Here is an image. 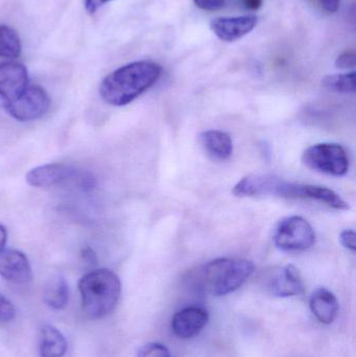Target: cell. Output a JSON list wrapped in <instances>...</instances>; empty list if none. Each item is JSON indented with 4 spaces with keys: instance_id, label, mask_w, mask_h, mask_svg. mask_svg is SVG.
<instances>
[{
    "instance_id": "obj_11",
    "label": "cell",
    "mask_w": 356,
    "mask_h": 357,
    "mask_svg": "<svg viewBox=\"0 0 356 357\" xmlns=\"http://www.w3.org/2000/svg\"><path fill=\"white\" fill-rule=\"evenodd\" d=\"M206 310L199 306L184 308L173 316L171 331L180 339H192L198 335L208 323Z\"/></svg>"
},
{
    "instance_id": "obj_1",
    "label": "cell",
    "mask_w": 356,
    "mask_h": 357,
    "mask_svg": "<svg viewBox=\"0 0 356 357\" xmlns=\"http://www.w3.org/2000/svg\"><path fill=\"white\" fill-rule=\"evenodd\" d=\"M235 197H277L313 199L336 210H348L349 204L336 191L316 185L288 182L269 175H250L236 183L232 190Z\"/></svg>"
},
{
    "instance_id": "obj_12",
    "label": "cell",
    "mask_w": 356,
    "mask_h": 357,
    "mask_svg": "<svg viewBox=\"0 0 356 357\" xmlns=\"http://www.w3.org/2000/svg\"><path fill=\"white\" fill-rule=\"evenodd\" d=\"M79 174L77 169L65 163H49L35 167L26 175L29 185L37 188L52 187L75 178Z\"/></svg>"
},
{
    "instance_id": "obj_13",
    "label": "cell",
    "mask_w": 356,
    "mask_h": 357,
    "mask_svg": "<svg viewBox=\"0 0 356 357\" xmlns=\"http://www.w3.org/2000/svg\"><path fill=\"white\" fill-rule=\"evenodd\" d=\"M0 276L13 283H27L33 278L31 264L24 253L18 250L0 252Z\"/></svg>"
},
{
    "instance_id": "obj_24",
    "label": "cell",
    "mask_w": 356,
    "mask_h": 357,
    "mask_svg": "<svg viewBox=\"0 0 356 357\" xmlns=\"http://www.w3.org/2000/svg\"><path fill=\"white\" fill-rule=\"evenodd\" d=\"M340 243L343 247L349 251L355 252L356 250V234L353 230H344L340 234Z\"/></svg>"
},
{
    "instance_id": "obj_16",
    "label": "cell",
    "mask_w": 356,
    "mask_h": 357,
    "mask_svg": "<svg viewBox=\"0 0 356 357\" xmlns=\"http://www.w3.org/2000/svg\"><path fill=\"white\" fill-rule=\"evenodd\" d=\"M66 339L52 325H43L40 331L39 354L41 357H63L66 354Z\"/></svg>"
},
{
    "instance_id": "obj_27",
    "label": "cell",
    "mask_w": 356,
    "mask_h": 357,
    "mask_svg": "<svg viewBox=\"0 0 356 357\" xmlns=\"http://www.w3.org/2000/svg\"><path fill=\"white\" fill-rule=\"evenodd\" d=\"M242 2L249 10H256L261 8L263 0H242Z\"/></svg>"
},
{
    "instance_id": "obj_20",
    "label": "cell",
    "mask_w": 356,
    "mask_h": 357,
    "mask_svg": "<svg viewBox=\"0 0 356 357\" xmlns=\"http://www.w3.org/2000/svg\"><path fill=\"white\" fill-rule=\"evenodd\" d=\"M138 357H171L169 349L162 344L150 343L138 352Z\"/></svg>"
},
{
    "instance_id": "obj_25",
    "label": "cell",
    "mask_w": 356,
    "mask_h": 357,
    "mask_svg": "<svg viewBox=\"0 0 356 357\" xmlns=\"http://www.w3.org/2000/svg\"><path fill=\"white\" fill-rule=\"evenodd\" d=\"M111 0H85V8L89 14H94L98 8L104 4L108 3Z\"/></svg>"
},
{
    "instance_id": "obj_26",
    "label": "cell",
    "mask_w": 356,
    "mask_h": 357,
    "mask_svg": "<svg viewBox=\"0 0 356 357\" xmlns=\"http://www.w3.org/2000/svg\"><path fill=\"white\" fill-rule=\"evenodd\" d=\"M317 1L328 13L338 12L341 4V0H317Z\"/></svg>"
},
{
    "instance_id": "obj_14",
    "label": "cell",
    "mask_w": 356,
    "mask_h": 357,
    "mask_svg": "<svg viewBox=\"0 0 356 357\" xmlns=\"http://www.w3.org/2000/svg\"><path fill=\"white\" fill-rule=\"evenodd\" d=\"M203 150L213 160L226 161L233 153V142L227 133L219 130H208L199 135Z\"/></svg>"
},
{
    "instance_id": "obj_9",
    "label": "cell",
    "mask_w": 356,
    "mask_h": 357,
    "mask_svg": "<svg viewBox=\"0 0 356 357\" xmlns=\"http://www.w3.org/2000/svg\"><path fill=\"white\" fill-rule=\"evenodd\" d=\"M258 19L254 15L221 17L211 20L210 29L219 40L234 42L242 39L256 27Z\"/></svg>"
},
{
    "instance_id": "obj_21",
    "label": "cell",
    "mask_w": 356,
    "mask_h": 357,
    "mask_svg": "<svg viewBox=\"0 0 356 357\" xmlns=\"http://www.w3.org/2000/svg\"><path fill=\"white\" fill-rule=\"evenodd\" d=\"M16 316V308L14 304L4 297L0 295V323L10 322Z\"/></svg>"
},
{
    "instance_id": "obj_10",
    "label": "cell",
    "mask_w": 356,
    "mask_h": 357,
    "mask_svg": "<svg viewBox=\"0 0 356 357\" xmlns=\"http://www.w3.org/2000/svg\"><path fill=\"white\" fill-rule=\"evenodd\" d=\"M268 289L271 295L278 298L294 297L304 293V282L296 266H284L276 271L268 281Z\"/></svg>"
},
{
    "instance_id": "obj_28",
    "label": "cell",
    "mask_w": 356,
    "mask_h": 357,
    "mask_svg": "<svg viewBox=\"0 0 356 357\" xmlns=\"http://www.w3.org/2000/svg\"><path fill=\"white\" fill-rule=\"evenodd\" d=\"M6 239H8V232H6V227L0 224V252L3 251L6 245Z\"/></svg>"
},
{
    "instance_id": "obj_29",
    "label": "cell",
    "mask_w": 356,
    "mask_h": 357,
    "mask_svg": "<svg viewBox=\"0 0 356 357\" xmlns=\"http://www.w3.org/2000/svg\"><path fill=\"white\" fill-rule=\"evenodd\" d=\"M83 256L86 261L90 262V264H93V261H95V255H94V252H92V250H85Z\"/></svg>"
},
{
    "instance_id": "obj_4",
    "label": "cell",
    "mask_w": 356,
    "mask_h": 357,
    "mask_svg": "<svg viewBox=\"0 0 356 357\" xmlns=\"http://www.w3.org/2000/svg\"><path fill=\"white\" fill-rule=\"evenodd\" d=\"M252 261L242 258H219L205 264L198 275L199 284L205 293L215 297L240 289L254 272Z\"/></svg>"
},
{
    "instance_id": "obj_15",
    "label": "cell",
    "mask_w": 356,
    "mask_h": 357,
    "mask_svg": "<svg viewBox=\"0 0 356 357\" xmlns=\"http://www.w3.org/2000/svg\"><path fill=\"white\" fill-rule=\"evenodd\" d=\"M311 312L322 324L330 325L334 323L340 310L336 296L327 289H318L314 291L309 300Z\"/></svg>"
},
{
    "instance_id": "obj_18",
    "label": "cell",
    "mask_w": 356,
    "mask_h": 357,
    "mask_svg": "<svg viewBox=\"0 0 356 357\" xmlns=\"http://www.w3.org/2000/svg\"><path fill=\"white\" fill-rule=\"evenodd\" d=\"M21 50L22 45L17 31L8 25H0V58H18Z\"/></svg>"
},
{
    "instance_id": "obj_3",
    "label": "cell",
    "mask_w": 356,
    "mask_h": 357,
    "mask_svg": "<svg viewBox=\"0 0 356 357\" xmlns=\"http://www.w3.org/2000/svg\"><path fill=\"white\" fill-rule=\"evenodd\" d=\"M84 312L91 319H102L116 307L121 293L118 276L108 268H96L79 282Z\"/></svg>"
},
{
    "instance_id": "obj_5",
    "label": "cell",
    "mask_w": 356,
    "mask_h": 357,
    "mask_svg": "<svg viewBox=\"0 0 356 357\" xmlns=\"http://www.w3.org/2000/svg\"><path fill=\"white\" fill-rule=\"evenodd\" d=\"M305 167L318 173L342 177L349 171L346 150L338 144H318L309 146L302 154Z\"/></svg>"
},
{
    "instance_id": "obj_6",
    "label": "cell",
    "mask_w": 356,
    "mask_h": 357,
    "mask_svg": "<svg viewBox=\"0 0 356 357\" xmlns=\"http://www.w3.org/2000/svg\"><path fill=\"white\" fill-rule=\"evenodd\" d=\"M273 241L284 252L307 251L315 245V231L302 216H288L274 229Z\"/></svg>"
},
{
    "instance_id": "obj_8",
    "label": "cell",
    "mask_w": 356,
    "mask_h": 357,
    "mask_svg": "<svg viewBox=\"0 0 356 357\" xmlns=\"http://www.w3.org/2000/svg\"><path fill=\"white\" fill-rule=\"evenodd\" d=\"M27 87L29 73L24 65L16 62L0 64V96L4 102L16 100Z\"/></svg>"
},
{
    "instance_id": "obj_22",
    "label": "cell",
    "mask_w": 356,
    "mask_h": 357,
    "mask_svg": "<svg viewBox=\"0 0 356 357\" xmlns=\"http://www.w3.org/2000/svg\"><path fill=\"white\" fill-rule=\"evenodd\" d=\"M356 65V54L353 50L343 52L336 58V67L339 69L355 68Z\"/></svg>"
},
{
    "instance_id": "obj_23",
    "label": "cell",
    "mask_w": 356,
    "mask_h": 357,
    "mask_svg": "<svg viewBox=\"0 0 356 357\" xmlns=\"http://www.w3.org/2000/svg\"><path fill=\"white\" fill-rule=\"evenodd\" d=\"M194 4L201 10L215 12L225 6L226 0H194Z\"/></svg>"
},
{
    "instance_id": "obj_2",
    "label": "cell",
    "mask_w": 356,
    "mask_h": 357,
    "mask_svg": "<svg viewBox=\"0 0 356 357\" xmlns=\"http://www.w3.org/2000/svg\"><path fill=\"white\" fill-rule=\"evenodd\" d=\"M161 75L162 67L152 61L130 63L102 79L100 98L111 106H125L153 87Z\"/></svg>"
},
{
    "instance_id": "obj_19",
    "label": "cell",
    "mask_w": 356,
    "mask_h": 357,
    "mask_svg": "<svg viewBox=\"0 0 356 357\" xmlns=\"http://www.w3.org/2000/svg\"><path fill=\"white\" fill-rule=\"evenodd\" d=\"M322 85L332 92L353 93L355 91V73H338L326 75L322 79Z\"/></svg>"
},
{
    "instance_id": "obj_17",
    "label": "cell",
    "mask_w": 356,
    "mask_h": 357,
    "mask_svg": "<svg viewBox=\"0 0 356 357\" xmlns=\"http://www.w3.org/2000/svg\"><path fill=\"white\" fill-rule=\"evenodd\" d=\"M43 300L52 310H64L69 301V287L64 277H52L44 289Z\"/></svg>"
},
{
    "instance_id": "obj_7",
    "label": "cell",
    "mask_w": 356,
    "mask_h": 357,
    "mask_svg": "<svg viewBox=\"0 0 356 357\" xmlns=\"http://www.w3.org/2000/svg\"><path fill=\"white\" fill-rule=\"evenodd\" d=\"M47 92L37 85H29L16 100L4 102L8 114L19 121H31L43 116L50 107Z\"/></svg>"
}]
</instances>
